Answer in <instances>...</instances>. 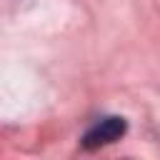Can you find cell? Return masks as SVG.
Returning a JSON list of instances; mask_svg holds the SVG:
<instances>
[{
    "mask_svg": "<svg viewBox=\"0 0 160 160\" xmlns=\"http://www.w3.org/2000/svg\"><path fill=\"white\" fill-rule=\"evenodd\" d=\"M125 128H128V125H125L122 118H102V120H98V122L82 135V148L95 150V148L110 145V142H115L118 138H122Z\"/></svg>",
    "mask_w": 160,
    "mask_h": 160,
    "instance_id": "1",
    "label": "cell"
}]
</instances>
